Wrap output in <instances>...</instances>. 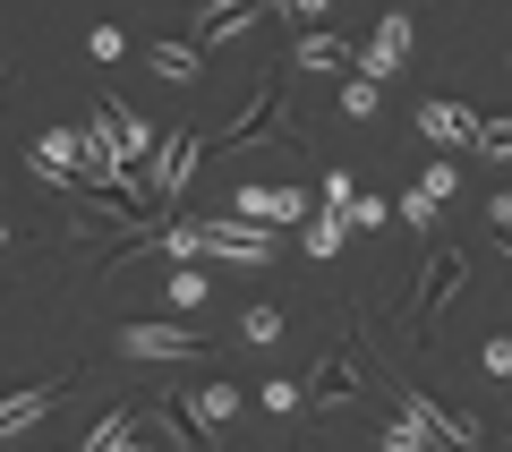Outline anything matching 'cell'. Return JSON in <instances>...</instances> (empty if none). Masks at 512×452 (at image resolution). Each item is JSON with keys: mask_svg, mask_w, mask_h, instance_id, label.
Returning <instances> with one entry per match:
<instances>
[{"mask_svg": "<svg viewBox=\"0 0 512 452\" xmlns=\"http://www.w3.org/2000/svg\"><path fill=\"white\" fill-rule=\"evenodd\" d=\"M461 282H470V248H436V256H427V273H419V290H410V325H436V308H444V299H453V290Z\"/></svg>", "mask_w": 512, "mask_h": 452, "instance_id": "6da1fadb", "label": "cell"}, {"mask_svg": "<svg viewBox=\"0 0 512 452\" xmlns=\"http://www.w3.org/2000/svg\"><path fill=\"white\" fill-rule=\"evenodd\" d=\"M197 350V325H137V316L120 325V359H197Z\"/></svg>", "mask_w": 512, "mask_h": 452, "instance_id": "7a4b0ae2", "label": "cell"}, {"mask_svg": "<svg viewBox=\"0 0 512 452\" xmlns=\"http://www.w3.org/2000/svg\"><path fill=\"white\" fill-rule=\"evenodd\" d=\"M26 171H35V180H52V188H77V197H86V180H77V137H69V128H43V137L26 145Z\"/></svg>", "mask_w": 512, "mask_h": 452, "instance_id": "3957f363", "label": "cell"}, {"mask_svg": "<svg viewBox=\"0 0 512 452\" xmlns=\"http://www.w3.org/2000/svg\"><path fill=\"white\" fill-rule=\"evenodd\" d=\"M231 214L265 231V222H299V214H308V197H299L291 180H274V188H239V197H231Z\"/></svg>", "mask_w": 512, "mask_h": 452, "instance_id": "277c9868", "label": "cell"}, {"mask_svg": "<svg viewBox=\"0 0 512 452\" xmlns=\"http://www.w3.org/2000/svg\"><path fill=\"white\" fill-rule=\"evenodd\" d=\"M402 410H419V418H427V435H444V444H461V452H478V444H487V427H478V418L444 410V401H436V393H419V384L402 393Z\"/></svg>", "mask_w": 512, "mask_h": 452, "instance_id": "5b68a950", "label": "cell"}, {"mask_svg": "<svg viewBox=\"0 0 512 452\" xmlns=\"http://www.w3.org/2000/svg\"><path fill=\"white\" fill-rule=\"evenodd\" d=\"M60 384H69V376H60ZM60 384H26V393H9V401H0V444L35 427V418H43V410L60 401Z\"/></svg>", "mask_w": 512, "mask_h": 452, "instance_id": "8992f818", "label": "cell"}, {"mask_svg": "<svg viewBox=\"0 0 512 452\" xmlns=\"http://www.w3.org/2000/svg\"><path fill=\"white\" fill-rule=\"evenodd\" d=\"M291 60H299V69H359V52H350L342 35H325V26H316V35H299Z\"/></svg>", "mask_w": 512, "mask_h": 452, "instance_id": "52a82bcc", "label": "cell"}, {"mask_svg": "<svg viewBox=\"0 0 512 452\" xmlns=\"http://www.w3.org/2000/svg\"><path fill=\"white\" fill-rule=\"evenodd\" d=\"M419 128H427L436 145H470V137H478V120H470L461 103H419Z\"/></svg>", "mask_w": 512, "mask_h": 452, "instance_id": "ba28073f", "label": "cell"}, {"mask_svg": "<svg viewBox=\"0 0 512 452\" xmlns=\"http://www.w3.org/2000/svg\"><path fill=\"white\" fill-rule=\"evenodd\" d=\"M103 128H111V145H120V163H137V154H146V145H154V128L137 120V111H128V103H103Z\"/></svg>", "mask_w": 512, "mask_h": 452, "instance_id": "9c48e42d", "label": "cell"}, {"mask_svg": "<svg viewBox=\"0 0 512 452\" xmlns=\"http://www.w3.org/2000/svg\"><path fill=\"white\" fill-rule=\"evenodd\" d=\"M256 9H265V0H214L197 18V43H222V35H239V26H256Z\"/></svg>", "mask_w": 512, "mask_h": 452, "instance_id": "30bf717a", "label": "cell"}, {"mask_svg": "<svg viewBox=\"0 0 512 452\" xmlns=\"http://www.w3.org/2000/svg\"><path fill=\"white\" fill-rule=\"evenodd\" d=\"M154 77H171V86H197V43H154Z\"/></svg>", "mask_w": 512, "mask_h": 452, "instance_id": "8fae6325", "label": "cell"}, {"mask_svg": "<svg viewBox=\"0 0 512 452\" xmlns=\"http://www.w3.org/2000/svg\"><path fill=\"white\" fill-rule=\"evenodd\" d=\"M342 393H359V359H325L308 384V401H342Z\"/></svg>", "mask_w": 512, "mask_h": 452, "instance_id": "7c38bea8", "label": "cell"}, {"mask_svg": "<svg viewBox=\"0 0 512 452\" xmlns=\"http://www.w3.org/2000/svg\"><path fill=\"white\" fill-rule=\"evenodd\" d=\"M128 435H137V410H128V401H120V410H111V418H103V427H94V435H86V452H120V444H128Z\"/></svg>", "mask_w": 512, "mask_h": 452, "instance_id": "4fadbf2b", "label": "cell"}, {"mask_svg": "<svg viewBox=\"0 0 512 452\" xmlns=\"http://www.w3.org/2000/svg\"><path fill=\"white\" fill-rule=\"evenodd\" d=\"M419 444H427V418H419V410L384 418V452H419Z\"/></svg>", "mask_w": 512, "mask_h": 452, "instance_id": "5bb4252c", "label": "cell"}, {"mask_svg": "<svg viewBox=\"0 0 512 452\" xmlns=\"http://www.w3.org/2000/svg\"><path fill=\"white\" fill-rule=\"evenodd\" d=\"M342 214H350V231H384L393 222V197H350Z\"/></svg>", "mask_w": 512, "mask_h": 452, "instance_id": "9a60e30c", "label": "cell"}, {"mask_svg": "<svg viewBox=\"0 0 512 452\" xmlns=\"http://www.w3.org/2000/svg\"><path fill=\"white\" fill-rule=\"evenodd\" d=\"M478 154H487V163H512V120H478Z\"/></svg>", "mask_w": 512, "mask_h": 452, "instance_id": "2e32d148", "label": "cell"}, {"mask_svg": "<svg viewBox=\"0 0 512 452\" xmlns=\"http://www.w3.org/2000/svg\"><path fill=\"white\" fill-rule=\"evenodd\" d=\"M350 239V214H325V222H308V256H333Z\"/></svg>", "mask_w": 512, "mask_h": 452, "instance_id": "e0dca14e", "label": "cell"}, {"mask_svg": "<svg viewBox=\"0 0 512 452\" xmlns=\"http://www.w3.org/2000/svg\"><path fill=\"white\" fill-rule=\"evenodd\" d=\"M239 333H248V342H282V308H265V299H256V308L239 316Z\"/></svg>", "mask_w": 512, "mask_h": 452, "instance_id": "ac0fdd59", "label": "cell"}, {"mask_svg": "<svg viewBox=\"0 0 512 452\" xmlns=\"http://www.w3.org/2000/svg\"><path fill=\"white\" fill-rule=\"evenodd\" d=\"M197 410L214 418V427H231V418H239V393H231V384H205V393H197Z\"/></svg>", "mask_w": 512, "mask_h": 452, "instance_id": "d6986e66", "label": "cell"}, {"mask_svg": "<svg viewBox=\"0 0 512 452\" xmlns=\"http://www.w3.org/2000/svg\"><path fill=\"white\" fill-rule=\"evenodd\" d=\"M376 77H350V86H342V111H350V120H367V111H376Z\"/></svg>", "mask_w": 512, "mask_h": 452, "instance_id": "ffe728a7", "label": "cell"}, {"mask_svg": "<svg viewBox=\"0 0 512 452\" xmlns=\"http://www.w3.org/2000/svg\"><path fill=\"white\" fill-rule=\"evenodd\" d=\"M205 290H214L205 273H171V308H205Z\"/></svg>", "mask_w": 512, "mask_h": 452, "instance_id": "44dd1931", "label": "cell"}, {"mask_svg": "<svg viewBox=\"0 0 512 452\" xmlns=\"http://www.w3.org/2000/svg\"><path fill=\"white\" fill-rule=\"evenodd\" d=\"M376 43H384V52H393V60H402V52H410V18H402V9H393V18H384V26H376Z\"/></svg>", "mask_w": 512, "mask_h": 452, "instance_id": "7402d4cb", "label": "cell"}, {"mask_svg": "<svg viewBox=\"0 0 512 452\" xmlns=\"http://www.w3.org/2000/svg\"><path fill=\"white\" fill-rule=\"evenodd\" d=\"M86 52H94V60H120V52H128V35H120V26H94Z\"/></svg>", "mask_w": 512, "mask_h": 452, "instance_id": "603a6c76", "label": "cell"}, {"mask_svg": "<svg viewBox=\"0 0 512 452\" xmlns=\"http://www.w3.org/2000/svg\"><path fill=\"white\" fill-rule=\"evenodd\" d=\"M393 214H402L410 231H427V214H436V197H427V188H419V197H402V205H393Z\"/></svg>", "mask_w": 512, "mask_h": 452, "instance_id": "cb8c5ba5", "label": "cell"}, {"mask_svg": "<svg viewBox=\"0 0 512 452\" xmlns=\"http://www.w3.org/2000/svg\"><path fill=\"white\" fill-rule=\"evenodd\" d=\"M299 401H308L299 384H274V393H265V410H274V418H299Z\"/></svg>", "mask_w": 512, "mask_h": 452, "instance_id": "d4e9b609", "label": "cell"}, {"mask_svg": "<svg viewBox=\"0 0 512 452\" xmlns=\"http://www.w3.org/2000/svg\"><path fill=\"white\" fill-rule=\"evenodd\" d=\"M487 367H495V376H512V333H495V342H487Z\"/></svg>", "mask_w": 512, "mask_h": 452, "instance_id": "484cf974", "label": "cell"}, {"mask_svg": "<svg viewBox=\"0 0 512 452\" xmlns=\"http://www.w3.org/2000/svg\"><path fill=\"white\" fill-rule=\"evenodd\" d=\"M299 18H333V9H342V0H291Z\"/></svg>", "mask_w": 512, "mask_h": 452, "instance_id": "4316f807", "label": "cell"}, {"mask_svg": "<svg viewBox=\"0 0 512 452\" xmlns=\"http://www.w3.org/2000/svg\"><path fill=\"white\" fill-rule=\"evenodd\" d=\"M504 256H512V231H504Z\"/></svg>", "mask_w": 512, "mask_h": 452, "instance_id": "83f0119b", "label": "cell"}]
</instances>
